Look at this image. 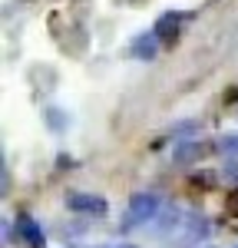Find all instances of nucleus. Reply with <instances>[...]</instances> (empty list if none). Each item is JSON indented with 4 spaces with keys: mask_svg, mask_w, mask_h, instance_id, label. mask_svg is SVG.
Wrapping results in <instances>:
<instances>
[{
    "mask_svg": "<svg viewBox=\"0 0 238 248\" xmlns=\"http://www.w3.org/2000/svg\"><path fill=\"white\" fill-rule=\"evenodd\" d=\"M159 212V195L156 192H136L129 199V215H126V225H139V222H149Z\"/></svg>",
    "mask_w": 238,
    "mask_h": 248,
    "instance_id": "obj_1",
    "label": "nucleus"
},
{
    "mask_svg": "<svg viewBox=\"0 0 238 248\" xmlns=\"http://www.w3.org/2000/svg\"><path fill=\"white\" fill-rule=\"evenodd\" d=\"M66 205L73 212H86V215H106V199L103 195H89V192H73L66 195Z\"/></svg>",
    "mask_w": 238,
    "mask_h": 248,
    "instance_id": "obj_2",
    "label": "nucleus"
},
{
    "mask_svg": "<svg viewBox=\"0 0 238 248\" xmlns=\"http://www.w3.org/2000/svg\"><path fill=\"white\" fill-rule=\"evenodd\" d=\"M152 33H156L159 43H176L178 37V14H162L156 20V27H152Z\"/></svg>",
    "mask_w": 238,
    "mask_h": 248,
    "instance_id": "obj_3",
    "label": "nucleus"
},
{
    "mask_svg": "<svg viewBox=\"0 0 238 248\" xmlns=\"http://www.w3.org/2000/svg\"><path fill=\"white\" fill-rule=\"evenodd\" d=\"M17 235L27 242V245H33V248H43V229H40L37 222L30 218V215H20L17 218Z\"/></svg>",
    "mask_w": 238,
    "mask_h": 248,
    "instance_id": "obj_4",
    "label": "nucleus"
},
{
    "mask_svg": "<svg viewBox=\"0 0 238 248\" xmlns=\"http://www.w3.org/2000/svg\"><path fill=\"white\" fill-rule=\"evenodd\" d=\"M198 155H202V142L198 139H185V142H176L172 159H176V166H192Z\"/></svg>",
    "mask_w": 238,
    "mask_h": 248,
    "instance_id": "obj_5",
    "label": "nucleus"
},
{
    "mask_svg": "<svg viewBox=\"0 0 238 248\" xmlns=\"http://www.w3.org/2000/svg\"><path fill=\"white\" fill-rule=\"evenodd\" d=\"M156 50H159L156 33H142V37L133 43V57H136V60H152V57H156Z\"/></svg>",
    "mask_w": 238,
    "mask_h": 248,
    "instance_id": "obj_6",
    "label": "nucleus"
},
{
    "mask_svg": "<svg viewBox=\"0 0 238 248\" xmlns=\"http://www.w3.org/2000/svg\"><path fill=\"white\" fill-rule=\"evenodd\" d=\"M215 149H218L222 155H228V159H232V155H238V133L222 136V139L215 142Z\"/></svg>",
    "mask_w": 238,
    "mask_h": 248,
    "instance_id": "obj_7",
    "label": "nucleus"
},
{
    "mask_svg": "<svg viewBox=\"0 0 238 248\" xmlns=\"http://www.w3.org/2000/svg\"><path fill=\"white\" fill-rule=\"evenodd\" d=\"M46 123H50L53 129H63V126H66V119H63L60 109H50V113H46Z\"/></svg>",
    "mask_w": 238,
    "mask_h": 248,
    "instance_id": "obj_8",
    "label": "nucleus"
},
{
    "mask_svg": "<svg viewBox=\"0 0 238 248\" xmlns=\"http://www.w3.org/2000/svg\"><path fill=\"white\" fill-rule=\"evenodd\" d=\"M172 133H176V139H178V136H195L198 133V123H182V126H176Z\"/></svg>",
    "mask_w": 238,
    "mask_h": 248,
    "instance_id": "obj_9",
    "label": "nucleus"
},
{
    "mask_svg": "<svg viewBox=\"0 0 238 248\" xmlns=\"http://www.w3.org/2000/svg\"><path fill=\"white\" fill-rule=\"evenodd\" d=\"M222 172H225V179H235V182H238V162H235V159H228Z\"/></svg>",
    "mask_w": 238,
    "mask_h": 248,
    "instance_id": "obj_10",
    "label": "nucleus"
},
{
    "mask_svg": "<svg viewBox=\"0 0 238 248\" xmlns=\"http://www.w3.org/2000/svg\"><path fill=\"white\" fill-rule=\"evenodd\" d=\"M225 209H228V215H238V189L228 192V202H225Z\"/></svg>",
    "mask_w": 238,
    "mask_h": 248,
    "instance_id": "obj_11",
    "label": "nucleus"
},
{
    "mask_svg": "<svg viewBox=\"0 0 238 248\" xmlns=\"http://www.w3.org/2000/svg\"><path fill=\"white\" fill-rule=\"evenodd\" d=\"M225 99H228V103H238V86L232 90V93H225Z\"/></svg>",
    "mask_w": 238,
    "mask_h": 248,
    "instance_id": "obj_12",
    "label": "nucleus"
},
{
    "mask_svg": "<svg viewBox=\"0 0 238 248\" xmlns=\"http://www.w3.org/2000/svg\"><path fill=\"white\" fill-rule=\"evenodd\" d=\"M122 248H129V245H122Z\"/></svg>",
    "mask_w": 238,
    "mask_h": 248,
    "instance_id": "obj_13",
    "label": "nucleus"
}]
</instances>
